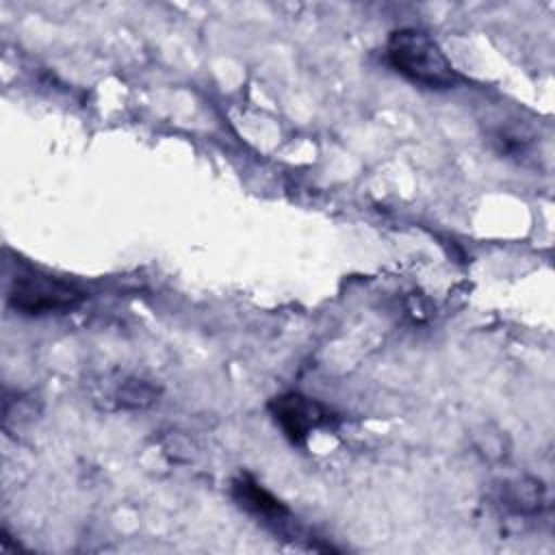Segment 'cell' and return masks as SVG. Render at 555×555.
<instances>
[{
	"mask_svg": "<svg viewBox=\"0 0 555 555\" xmlns=\"http://www.w3.org/2000/svg\"><path fill=\"white\" fill-rule=\"evenodd\" d=\"M232 496L234 501L245 507L247 512L260 516V518H271V520H280L288 514L286 505L275 499L269 490H264L256 479L241 475L238 479L232 481Z\"/></svg>",
	"mask_w": 555,
	"mask_h": 555,
	"instance_id": "4",
	"label": "cell"
},
{
	"mask_svg": "<svg viewBox=\"0 0 555 555\" xmlns=\"http://www.w3.org/2000/svg\"><path fill=\"white\" fill-rule=\"evenodd\" d=\"M85 291L78 286L39 273L17 275L9 288V306L22 314H50L74 310L85 301Z\"/></svg>",
	"mask_w": 555,
	"mask_h": 555,
	"instance_id": "2",
	"label": "cell"
},
{
	"mask_svg": "<svg viewBox=\"0 0 555 555\" xmlns=\"http://www.w3.org/2000/svg\"><path fill=\"white\" fill-rule=\"evenodd\" d=\"M269 410L293 444H304L312 429L327 425L332 421L327 408L299 392H286L275 397L269 403Z\"/></svg>",
	"mask_w": 555,
	"mask_h": 555,
	"instance_id": "3",
	"label": "cell"
},
{
	"mask_svg": "<svg viewBox=\"0 0 555 555\" xmlns=\"http://www.w3.org/2000/svg\"><path fill=\"white\" fill-rule=\"evenodd\" d=\"M386 56L392 69L429 89H449L460 80L442 48L427 33L416 28L392 30L386 43Z\"/></svg>",
	"mask_w": 555,
	"mask_h": 555,
	"instance_id": "1",
	"label": "cell"
},
{
	"mask_svg": "<svg viewBox=\"0 0 555 555\" xmlns=\"http://www.w3.org/2000/svg\"><path fill=\"white\" fill-rule=\"evenodd\" d=\"M156 395V388H152L150 384L141 379H130L119 388V403L126 408H145L154 403Z\"/></svg>",
	"mask_w": 555,
	"mask_h": 555,
	"instance_id": "5",
	"label": "cell"
},
{
	"mask_svg": "<svg viewBox=\"0 0 555 555\" xmlns=\"http://www.w3.org/2000/svg\"><path fill=\"white\" fill-rule=\"evenodd\" d=\"M540 483L531 481L529 486L518 481L514 486H509V494L505 496L507 505H514L518 512H535L540 507Z\"/></svg>",
	"mask_w": 555,
	"mask_h": 555,
	"instance_id": "6",
	"label": "cell"
}]
</instances>
